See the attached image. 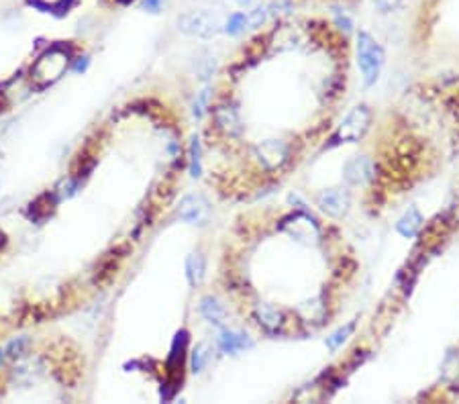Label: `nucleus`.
<instances>
[{"label":"nucleus","mask_w":459,"mask_h":404,"mask_svg":"<svg viewBox=\"0 0 459 404\" xmlns=\"http://www.w3.org/2000/svg\"><path fill=\"white\" fill-rule=\"evenodd\" d=\"M420 222H422V219H420L419 210H417V208H410V210L400 219L396 229H398L400 235H404V237H415L417 231L420 229Z\"/></svg>","instance_id":"9"},{"label":"nucleus","mask_w":459,"mask_h":404,"mask_svg":"<svg viewBox=\"0 0 459 404\" xmlns=\"http://www.w3.org/2000/svg\"><path fill=\"white\" fill-rule=\"evenodd\" d=\"M351 331H353V323L345 324L337 333H333L331 337H327V347H329V349H337V347L351 335Z\"/></svg>","instance_id":"13"},{"label":"nucleus","mask_w":459,"mask_h":404,"mask_svg":"<svg viewBox=\"0 0 459 404\" xmlns=\"http://www.w3.org/2000/svg\"><path fill=\"white\" fill-rule=\"evenodd\" d=\"M347 194L341 190H325L319 194V204L331 215H341L347 208Z\"/></svg>","instance_id":"7"},{"label":"nucleus","mask_w":459,"mask_h":404,"mask_svg":"<svg viewBox=\"0 0 459 404\" xmlns=\"http://www.w3.org/2000/svg\"><path fill=\"white\" fill-rule=\"evenodd\" d=\"M372 121V113L365 106H358L345 121L341 125L339 133H337V143L341 141H356L365 133L367 125Z\"/></svg>","instance_id":"4"},{"label":"nucleus","mask_w":459,"mask_h":404,"mask_svg":"<svg viewBox=\"0 0 459 404\" xmlns=\"http://www.w3.org/2000/svg\"><path fill=\"white\" fill-rule=\"evenodd\" d=\"M249 345V339L243 333H235V331H225L220 337V347L227 353H237L241 349H245Z\"/></svg>","instance_id":"10"},{"label":"nucleus","mask_w":459,"mask_h":404,"mask_svg":"<svg viewBox=\"0 0 459 404\" xmlns=\"http://www.w3.org/2000/svg\"><path fill=\"white\" fill-rule=\"evenodd\" d=\"M192 172H194V176H199L200 172V153H199V143L194 139L192 143Z\"/></svg>","instance_id":"17"},{"label":"nucleus","mask_w":459,"mask_h":404,"mask_svg":"<svg viewBox=\"0 0 459 404\" xmlns=\"http://www.w3.org/2000/svg\"><path fill=\"white\" fill-rule=\"evenodd\" d=\"M178 27L186 35L208 39L219 31V20L210 11H190L178 19Z\"/></svg>","instance_id":"2"},{"label":"nucleus","mask_w":459,"mask_h":404,"mask_svg":"<svg viewBox=\"0 0 459 404\" xmlns=\"http://www.w3.org/2000/svg\"><path fill=\"white\" fill-rule=\"evenodd\" d=\"M245 27H249V17L245 13H235L231 15L227 25H225V31L229 35H239L241 31H245Z\"/></svg>","instance_id":"12"},{"label":"nucleus","mask_w":459,"mask_h":404,"mask_svg":"<svg viewBox=\"0 0 459 404\" xmlns=\"http://www.w3.org/2000/svg\"><path fill=\"white\" fill-rule=\"evenodd\" d=\"M206 362H208V349H206V345H196L194 351H192V370L200 372L206 365Z\"/></svg>","instance_id":"14"},{"label":"nucleus","mask_w":459,"mask_h":404,"mask_svg":"<svg viewBox=\"0 0 459 404\" xmlns=\"http://www.w3.org/2000/svg\"><path fill=\"white\" fill-rule=\"evenodd\" d=\"M120 2H125V4H127V2H131V0H120Z\"/></svg>","instance_id":"19"},{"label":"nucleus","mask_w":459,"mask_h":404,"mask_svg":"<svg viewBox=\"0 0 459 404\" xmlns=\"http://www.w3.org/2000/svg\"><path fill=\"white\" fill-rule=\"evenodd\" d=\"M186 276H188L190 286H196L202 280V276H204V258L200 253H192L186 260Z\"/></svg>","instance_id":"11"},{"label":"nucleus","mask_w":459,"mask_h":404,"mask_svg":"<svg viewBox=\"0 0 459 404\" xmlns=\"http://www.w3.org/2000/svg\"><path fill=\"white\" fill-rule=\"evenodd\" d=\"M200 313H202V317L206 319V321H210L213 324H225L227 321V310H225V306L217 301V298H213V296H206V298H202L200 301Z\"/></svg>","instance_id":"8"},{"label":"nucleus","mask_w":459,"mask_h":404,"mask_svg":"<svg viewBox=\"0 0 459 404\" xmlns=\"http://www.w3.org/2000/svg\"><path fill=\"white\" fill-rule=\"evenodd\" d=\"M237 2H239L241 6H245V4H249V2H251V0H237Z\"/></svg>","instance_id":"18"},{"label":"nucleus","mask_w":459,"mask_h":404,"mask_svg":"<svg viewBox=\"0 0 459 404\" xmlns=\"http://www.w3.org/2000/svg\"><path fill=\"white\" fill-rule=\"evenodd\" d=\"M374 178V162L370 158H356L345 165V180L349 184H363Z\"/></svg>","instance_id":"6"},{"label":"nucleus","mask_w":459,"mask_h":404,"mask_svg":"<svg viewBox=\"0 0 459 404\" xmlns=\"http://www.w3.org/2000/svg\"><path fill=\"white\" fill-rule=\"evenodd\" d=\"M163 6H165V0H141V8L147 11V13H151V15L161 13Z\"/></svg>","instance_id":"15"},{"label":"nucleus","mask_w":459,"mask_h":404,"mask_svg":"<svg viewBox=\"0 0 459 404\" xmlns=\"http://www.w3.org/2000/svg\"><path fill=\"white\" fill-rule=\"evenodd\" d=\"M400 4H402V0H374V6L379 13H392L398 8Z\"/></svg>","instance_id":"16"},{"label":"nucleus","mask_w":459,"mask_h":404,"mask_svg":"<svg viewBox=\"0 0 459 404\" xmlns=\"http://www.w3.org/2000/svg\"><path fill=\"white\" fill-rule=\"evenodd\" d=\"M358 58H360V70L363 82L372 86L378 80L382 65H384V49L379 43L367 31H360L358 35Z\"/></svg>","instance_id":"1"},{"label":"nucleus","mask_w":459,"mask_h":404,"mask_svg":"<svg viewBox=\"0 0 459 404\" xmlns=\"http://www.w3.org/2000/svg\"><path fill=\"white\" fill-rule=\"evenodd\" d=\"M178 217L182 221L190 222V225H204L210 217V206L199 194H190L180 202Z\"/></svg>","instance_id":"5"},{"label":"nucleus","mask_w":459,"mask_h":404,"mask_svg":"<svg viewBox=\"0 0 459 404\" xmlns=\"http://www.w3.org/2000/svg\"><path fill=\"white\" fill-rule=\"evenodd\" d=\"M65 65H68V56L61 49H51L35 63V68L31 72V78L43 88V86L51 84L54 80H58L61 72L65 70Z\"/></svg>","instance_id":"3"}]
</instances>
